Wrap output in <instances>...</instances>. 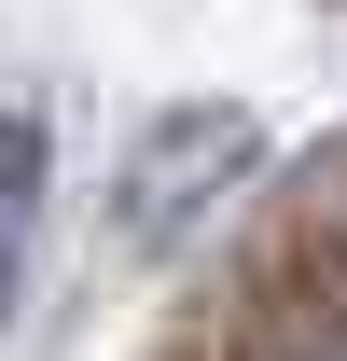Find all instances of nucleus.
Instances as JSON below:
<instances>
[{
  "label": "nucleus",
  "instance_id": "nucleus-1",
  "mask_svg": "<svg viewBox=\"0 0 347 361\" xmlns=\"http://www.w3.org/2000/svg\"><path fill=\"white\" fill-rule=\"evenodd\" d=\"M236 167H250V111H181V126H153V139H139L126 223H139V236H167V209L195 223V209H209Z\"/></svg>",
  "mask_w": 347,
  "mask_h": 361
},
{
  "label": "nucleus",
  "instance_id": "nucleus-2",
  "mask_svg": "<svg viewBox=\"0 0 347 361\" xmlns=\"http://www.w3.org/2000/svg\"><path fill=\"white\" fill-rule=\"evenodd\" d=\"M42 126L28 111H0V319H14V264H28V236H42Z\"/></svg>",
  "mask_w": 347,
  "mask_h": 361
}]
</instances>
